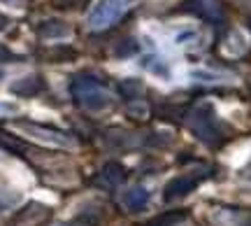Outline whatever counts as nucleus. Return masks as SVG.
Returning a JSON list of instances; mask_svg holds the SVG:
<instances>
[{
    "mask_svg": "<svg viewBox=\"0 0 251 226\" xmlns=\"http://www.w3.org/2000/svg\"><path fill=\"white\" fill-rule=\"evenodd\" d=\"M188 128L196 133L207 145H221L226 140V126L224 121L216 117L212 103H200L188 112Z\"/></svg>",
    "mask_w": 251,
    "mask_h": 226,
    "instance_id": "f257e3e1",
    "label": "nucleus"
},
{
    "mask_svg": "<svg viewBox=\"0 0 251 226\" xmlns=\"http://www.w3.org/2000/svg\"><path fill=\"white\" fill-rule=\"evenodd\" d=\"M70 91L75 103L89 112H100V110L109 108L112 103V93L107 91V86L93 77H75Z\"/></svg>",
    "mask_w": 251,
    "mask_h": 226,
    "instance_id": "f03ea898",
    "label": "nucleus"
},
{
    "mask_svg": "<svg viewBox=\"0 0 251 226\" xmlns=\"http://www.w3.org/2000/svg\"><path fill=\"white\" fill-rule=\"evenodd\" d=\"M14 131H19V133H21V136H26L28 140H33V142L45 145V147L72 149V147L77 145V142H75V138L68 136L65 131L42 126V124H33V121H17V124H14Z\"/></svg>",
    "mask_w": 251,
    "mask_h": 226,
    "instance_id": "7ed1b4c3",
    "label": "nucleus"
},
{
    "mask_svg": "<svg viewBox=\"0 0 251 226\" xmlns=\"http://www.w3.org/2000/svg\"><path fill=\"white\" fill-rule=\"evenodd\" d=\"M128 7H130V0H98V5L86 17V26L89 30H107L121 21Z\"/></svg>",
    "mask_w": 251,
    "mask_h": 226,
    "instance_id": "20e7f679",
    "label": "nucleus"
},
{
    "mask_svg": "<svg viewBox=\"0 0 251 226\" xmlns=\"http://www.w3.org/2000/svg\"><path fill=\"white\" fill-rule=\"evenodd\" d=\"M207 175H209V172H202V175H198V172H181L177 177H172V180L165 184V189H163V200H165V203H175V200L188 196L200 182L205 180Z\"/></svg>",
    "mask_w": 251,
    "mask_h": 226,
    "instance_id": "39448f33",
    "label": "nucleus"
},
{
    "mask_svg": "<svg viewBox=\"0 0 251 226\" xmlns=\"http://www.w3.org/2000/svg\"><path fill=\"white\" fill-rule=\"evenodd\" d=\"M147 203H149V189L140 187V184L128 187V189H124L119 194V205L124 210H130V212H137V210L147 208Z\"/></svg>",
    "mask_w": 251,
    "mask_h": 226,
    "instance_id": "423d86ee",
    "label": "nucleus"
},
{
    "mask_svg": "<svg viewBox=\"0 0 251 226\" xmlns=\"http://www.w3.org/2000/svg\"><path fill=\"white\" fill-rule=\"evenodd\" d=\"M186 5L191 12H196L198 17L207 19V21H221L224 19V9H221V2L219 0H186Z\"/></svg>",
    "mask_w": 251,
    "mask_h": 226,
    "instance_id": "0eeeda50",
    "label": "nucleus"
},
{
    "mask_svg": "<svg viewBox=\"0 0 251 226\" xmlns=\"http://www.w3.org/2000/svg\"><path fill=\"white\" fill-rule=\"evenodd\" d=\"M212 222L216 226H247L249 224V215L233 208H216L214 215H212Z\"/></svg>",
    "mask_w": 251,
    "mask_h": 226,
    "instance_id": "6e6552de",
    "label": "nucleus"
},
{
    "mask_svg": "<svg viewBox=\"0 0 251 226\" xmlns=\"http://www.w3.org/2000/svg\"><path fill=\"white\" fill-rule=\"evenodd\" d=\"M70 33L72 30L63 21H42V24H37V35L45 37V40H65V37H70Z\"/></svg>",
    "mask_w": 251,
    "mask_h": 226,
    "instance_id": "1a4fd4ad",
    "label": "nucleus"
},
{
    "mask_svg": "<svg viewBox=\"0 0 251 226\" xmlns=\"http://www.w3.org/2000/svg\"><path fill=\"white\" fill-rule=\"evenodd\" d=\"M142 68L144 70H149L151 75L156 77H163V80H170L172 77V70H170V63L158 54H147L142 56Z\"/></svg>",
    "mask_w": 251,
    "mask_h": 226,
    "instance_id": "9d476101",
    "label": "nucleus"
},
{
    "mask_svg": "<svg viewBox=\"0 0 251 226\" xmlns=\"http://www.w3.org/2000/svg\"><path fill=\"white\" fill-rule=\"evenodd\" d=\"M45 89V82L35 77V75H30V77H21L17 80L14 84H9V91L12 93H19V96H35L40 91Z\"/></svg>",
    "mask_w": 251,
    "mask_h": 226,
    "instance_id": "9b49d317",
    "label": "nucleus"
},
{
    "mask_svg": "<svg viewBox=\"0 0 251 226\" xmlns=\"http://www.w3.org/2000/svg\"><path fill=\"white\" fill-rule=\"evenodd\" d=\"M121 177H124V168H121V166H117V163H107V168L102 170L100 182H102L105 187H114V184H119V182H121Z\"/></svg>",
    "mask_w": 251,
    "mask_h": 226,
    "instance_id": "f8f14e48",
    "label": "nucleus"
},
{
    "mask_svg": "<svg viewBox=\"0 0 251 226\" xmlns=\"http://www.w3.org/2000/svg\"><path fill=\"white\" fill-rule=\"evenodd\" d=\"M175 42L177 45H196V42H200V35H198L196 28H184L175 35Z\"/></svg>",
    "mask_w": 251,
    "mask_h": 226,
    "instance_id": "ddd939ff",
    "label": "nucleus"
},
{
    "mask_svg": "<svg viewBox=\"0 0 251 226\" xmlns=\"http://www.w3.org/2000/svg\"><path fill=\"white\" fill-rule=\"evenodd\" d=\"M19 112V108L14 103H7V100H0V119H7V117H14Z\"/></svg>",
    "mask_w": 251,
    "mask_h": 226,
    "instance_id": "4468645a",
    "label": "nucleus"
},
{
    "mask_svg": "<svg viewBox=\"0 0 251 226\" xmlns=\"http://www.w3.org/2000/svg\"><path fill=\"white\" fill-rule=\"evenodd\" d=\"M0 5H9V7H17V9H26L28 0H0Z\"/></svg>",
    "mask_w": 251,
    "mask_h": 226,
    "instance_id": "2eb2a0df",
    "label": "nucleus"
},
{
    "mask_svg": "<svg viewBox=\"0 0 251 226\" xmlns=\"http://www.w3.org/2000/svg\"><path fill=\"white\" fill-rule=\"evenodd\" d=\"M5 58H14V56H12V52H9L7 47L0 45V61H5Z\"/></svg>",
    "mask_w": 251,
    "mask_h": 226,
    "instance_id": "dca6fc26",
    "label": "nucleus"
},
{
    "mask_svg": "<svg viewBox=\"0 0 251 226\" xmlns=\"http://www.w3.org/2000/svg\"><path fill=\"white\" fill-rule=\"evenodd\" d=\"M7 17H2V14H0V30H5V28H7Z\"/></svg>",
    "mask_w": 251,
    "mask_h": 226,
    "instance_id": "f3484780",
    "label": "nucleus"
},
{
    "mask_svg": "<svg viewBox=\"0 0 251 226\" xmlns=\"http://www.w3.org/2000/svg\"><path fill=\"white\" fill-rule=\"evenodd\" d=\"M51 226H70V224H61V222H58V224H51Z\"/></svg>",
    "mask_w": 251,
    "mask_h": 226,
    "instance_id": "a211bd4d",
    "label": "nucleus"
},
{
    "mask_svg": "<svg viewBox=\"0 0 251 226\" xmlns=\"http://www.w3.org/2000/svg\"><path fill=\"white\" fill-rule=\"evenodd\" d=\"M247 172H251V166H249V168H247Z\"/></svg>",
    "mask_w": 251,
    "mask_h": 226,
    "instance_id": "6ab92c4d",
    "label": "nucleus"
}]
</instances>
